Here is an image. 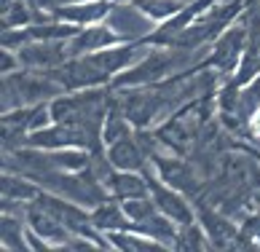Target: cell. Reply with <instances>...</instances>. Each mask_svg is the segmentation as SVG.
Listing matches in <instances>:
<instances>
[{
	"instance_id": "9",
	"label": "cell",
	"mask_w": 260,
	"mask_h": 252,
	"mask_svg": "<svg viewBox=\"0 0 260 252\" xmlns=\"http://www.w3.org/2000/svg\"><path fill=\"white\" fill-rule=\"evenodd\" d=\"M199 223H201V228L207 231L209 247H215V249H228V247H234L239 231H242V228H236L234 217H228L225 212L212 209V207H207V204L199 207Z\"/></svg>"
},
{
	"instance_id": "23",
	"label": "cell",
	"mask_w": 260,
	"mask_h": 252,
	"mask_svg": "<svg viewBox=\"0 0 260 252\" xmlns=\"http://www.w3.org/2000/svg\"><path fill=\"white\" fill-rule=\"evenodd\" d=\"M19 67H22V62H19V54L11 51V48H3V56H0V70H3V75L16 73Z\"/></svg>"
},
{
	"instance_id": "17",
	"label": "cell",
	"mask_w": 260,
	"mask_h": 252,
	"mask_svg": "<svg viewBox=\"0 0 260 252\" xmlns=\"http://www.w3.org/2000/svg\"><path fill=\"white\" fill-rule=\"evenodd\" d=\"M132 134V121H129V115L123 113L121 108V102H110V108H108V115H105V123H102V140L105 142H115V140H121V137H129Z\"/></svg>"
},
{
	"instance_id": "7",
	"label": "cell",
	"mask_w": 260,
	"mask_h": 252,
	"mask_svg": "<svg viewBox=\"0 0 260 252\" xmlns=\"http://www.w3.org/2000/svg\"><path fill=\"white\" fill-rule=\"evenodd\" d=\"M260 75V8L255 3H249V14H247V48L244 56L239 62L234 81L247 86L252 78Z\"/></svg>"
},
{
	"instance_id": "6",
	"label": "cell",
	"mask_w": 260,
	"mask_h": 252,
	"mask_svg": "<svg viewBox=\"0 0 260 252\" xmlns=\"http://www.w3.org/2000/svg\"><path fill=\"white\" fill-rule=\"evenodd\" d=\"M148 174V182H150V196L153 201H156V207L161 215H167L177 223V226H188V223H193L196 220V212L193 207L185 201V193L177 191V188H172L169 182H164V180H153L150 177V172L148 169H142Z\"/></svg>"
},
{
	"instance_id": "26",
	"label": "cell",
	"mask_w": 260,
	"mask_h": 252,
	"mask_svg": "<svg viewBox=\"0 0 260 252\" xmlns=\"http://www.w3.org/2000/svg\"><path fill=\"white\" fill-rule=\"evenodd\" d=\"M255 6H257V8H260V3H255Z\"/></svg>"
},
{
	"instance_id": "10",
	"label": "cell",
	"mask_w": 260,
	"mask_h": 252,
	"mask_svg": "<svg viewBox=\"0 0 260 252\" xmlns=\"http://www.w3.org/2000/svg\"><path fill=\"white\" fill-rule=\"evenodd\" d=\"M115 0H83V3H64L59 8H54V16L62 22L78 24V27H89V24H100L108 19L113 11Z\"/></svg>"
},
{
	"instance_id": "3",
	"label": "cell",
	"mask_w": 260,
	"mask_h": 252,
	"mask_svg": "<svg viewBox=\"0 0 260 252\" xmlns=\"http://www.w3.org/2000/svg\"><path fill=\"white\" fill-rule=\"evenodd\" d=\"M244 48H247V16L236 19L234 24H228L215 38L212 51L207 54L204 65H199V67H212L217 73H236L239 62L244 56Z\"/></svg>"
},
{
	"instance_id": "12",
	"label": "cell",
	"mask_w": 260,
	"mask_h": 252,
	"mask_svg": "<svg viewBox=\"0 0 260 252\" xmlns=\"http://www.w3.org/2000/svg\"><path fill=\"white\" fill-rule=\"evenodd\" d=\"M108 164L113 169H129V172H142L148 164V150L140 142V137H121L108 145Z\"/></svg>"
},
{
	"instance_id": "18",
	"label": "cell",
	"mask_w": 260,
	"mask_h": 252,
	"mask_svg": "<svg viewBox=\"0 0 260 252\" xmlns=\"http://www.w3.org/2000/svg\"><path fill=\"white\" fill-rule=\"evenodd\" d=\"M41 193V185L30 177H19L14 172H6L3 174V199H16V201H35V196Z\"/></svg>"
},
{
	"instance_id": "24",
	"label": "cell",
	"mask_w": 260,
	"mask_h": 252,
	"mask_svg": "<svg viewBox=\"0 0 260 252\" xmlns=\"http://www.w3.org/2000/svg\"><path fill=\"white\" fill-rule=\"evenodd\" d=\"M242 228L260 244V212H257V215H247V220L242 223Z\"/></svg>"
},
{
	"instance_id": "16",
	"label": "cell",
	"mask_w": 260,
	"mask_h": 252,
	"mask_svg": "<svg viewBox=\"0 0 260 252\" xmlns=\"http://www.w3.org/2000/svg\"><path fill=\"white\" fill-rule=\"evenodd\" d=\"M110 244L118 247V249H126V252H161V249H169L167 244L150 239L140 231H113L110 234Z\"/></svg>"
},
{
	"instance_id": "4",
	"label": "cell",
	"mask_w": 260,
	"mask_h": 252,
	"mask_svg": "<svg viewBox=\"0 0 260 252\" xmlns=\"http://www.w3.org/2000/svg\"><path fill=\"white\" fill-rule=\"evenodd\" d=\"M105 22H108L123 41H142V38L148 41L153 35V30H156V24H153L156 19H150L145 11H140L132 0H115L113 11L108 14Z\"/></svg>"
},
{
	"instance_id": "14",
	"label": "cell",
	"mask_w": 260,
	"mask_h": 252,
	"mask_svg": "<svg viewBox=\"0 0 260 252\" xmlns=\"http://www.w3.org/2000/svg\"><path fill=\"white\" fill-rule=\"evenodd\" d=\"M105 185H108V191L113 193V199H118V201L150 196V182H148V174H145V172L113 169Z\"/></svg>"
},
{
	"instance_id": "11",
	"label": "cell",
	"mask_w": 260,
	"mask_h": 252,
	"mask_svg": "<svg viewBox=\"0 0 260 252\" xmlns=\"http://www.w3.org/2000/svg\"><path fill=\"white\" fill-rule=\"evenodd\" d=\"M118 43H126V41L110 24H89V27H81L78 35L70 41V56H83V54L100 51V48L118 46Z\"/></svg>"
},
{
	"instance_id": "20",
	"label": "cell",
	"mask_w": 260,
	"mask_h": 252,
	"mask_svg": "<svg viewBox=\"0 0 260 252\" xmlns=\"http://www.w3.org/2000/svg\"><path fill=\"white\" fill-rule=\"evenodd\" d=\"M140 11H145L150 19H172L180 8H185V0H132Z\"/></svg>"
},
{
	"instance_id": "25",
	"label": "cell",
	"mask_w": 260,
	"mask_h": 252,
	"mask_svg": "<svg viewBox=\"0 0 260 252\" xmlns=\"http://www.w3.org/2000/svg\"><path fill=\"white\" fill-rule=\"evenodd\" d=\"M252 129H255V132H260V108H257V113L252 115Z\"/></svg>"
},
{
	"instance_id": "15",
	"label": "cell",
	"mask_w": 260,
	"mask_h": 252,
	"mask_svg": "<svg viewBox=\"0 0 260 252\" xmlns=\"http://www.w3.org/2000/svg\"><path fill=\"white\" fill-rule=\"evenodd\" d=\"M91 226L97 231H105V234H113V231H129L132 220H129L126 212H123V204L118 199L115 201L105 199L97 207H91Z\"/></svg>"
},
{
	"instance_id": "2",
	"label": "cell",
	"mask_w": 260,
	"mask_h": 252,
	"mask_svg": "<svg viewBox=\"0 0 260 252\" xmlns=\"http://www.w3.org/2000/svg\"><path fill=\"white\" fill-rule=\"evenodd\" d=\"M188 59L185 48H175L169 46V51H148L140 62H134L129 70H123L118 78L113 81L115 89H126V86H153L164 81L172 70Z\"/></svg>"
},
{
	"instance_id": "5",
	"label": "cell",
	"mask_w": 260,
	"mask_h": 252,
	"mask_svg": "<svg viewBox=\"0 0 260 252\" xmlns=\"http://www.w3.org/2000/svg\"><path fill=\"white\" fill-rule=\"evenodd\" d=\"M19 62L27 70L51 73L70 59V41H32L19 48Z\"/></svg>"
},
{
	"instance_id": "22",
	"label": "cell",
	"mask_w": 260,
	"mask_h": 252,
	"mask_svg": "<svg viewBox=\"0 0 260 252\" xmlns=\"http://www.w3.org/2000/svg\"><path fill=\"white\" fill-rule=\"evenodd\" d=\"M123 204V212L129 215L132 220V228L140 226V223L150 220L153 215H158V207L156 201H153V196H142V199H129V201H121Z\"/></svg>"
},
{
	"instance_id": "8",
	"label": "cell",
	"mask_w": 260,
	"mask_h": 252,
	"mask_svg": "<svg viewBox=\"0 0 260 252\" xmlns=\"http://www.w3.org/2000/svg\"><path fill=\"white\" fill-rule=\"evenodd\" d=\"M24 220H27V228H32L43 241H49V247L64 249L67 244H70V239L75 236L59 217H54L51 212L38 207L35 201H30V207H27V212H24Z\"/></svg>"
},
{
	"instance_id": "1",
	"label": "cell",
	"mask_w": 260,
	"mask_h": 252,
	"mask_svg": "<svg viewBox=\"0 0 260 252\" xmlns=\"http://www.w3.org/2000/svg\"><path fill=\"white\" fill-rule=\"evenodd\" d=\"M59 94H64V86L51 73L41 70H16L3 75V113L24 108V105L51 102Z\"/></svg>"
},
{
	"instance_id": "19",
	"label": "cell",
	"mask_w": 260,
	"mask_h": 252,
	"mask_svg": "<svg viewBox=\"0 0 260 252\" xmlns=\"http://www.w3.org/2000/svg\"><path fill=\"white\" fill-rule=\"evenodd\" d=\"M24 223H27L24 217L3 212V220H0V236H3V247L6 249H30Z\"/></svg>"
},
{
	"instance_id": "21",
	"label": "cell",
	"mask_w": 260,
	"mask_h": 252,
	"mask_svg": "<svg viewBox=\"0 0 260 252\" xmlns=\"http://www.w3.org/2000/svg\"><path fill=\"white\" fill-rule=\"evenodd\" d=\"M209 247V239H207V231L196 226L193 223H188V226H180L177 231V241H175V249H207Z\"/></svg>"
},
{
	"instance_id": "13",
	"label": "cell",
	"mask_w": 260,
	"mask_h": 252,
	"mask_svg": "<svg viewBox=\"0 0 260 252\" xmlns=\"http://www.w3.org/2000/svg\"><path fill=\"white\" fill-rule=\"evenodd\" d=\"M153 164L158 167L161 180L169 182L172 188H177L182 193H196L201 188L199 169H193L190 164L177 161V159H167V156H153Z\"/></svg>"
}]
</instances>
